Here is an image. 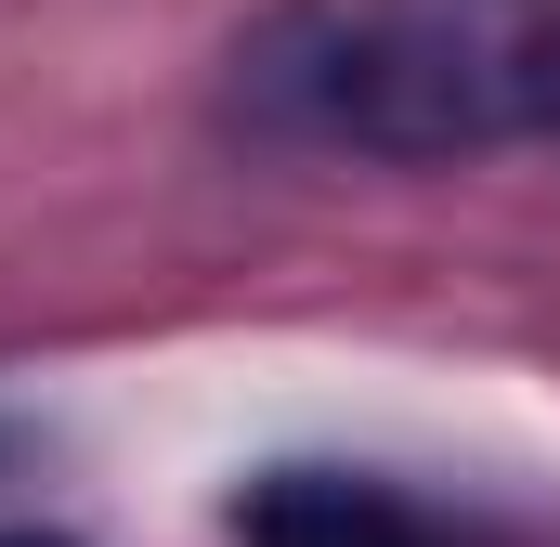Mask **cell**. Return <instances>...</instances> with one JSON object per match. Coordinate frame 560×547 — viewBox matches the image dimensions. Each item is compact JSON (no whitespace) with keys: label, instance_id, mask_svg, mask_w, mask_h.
Segmentation results:
<instances>
[{"label":"cell","instance_id":"6da1fadb","mask_svg":"<svg viewBox=\"0 0 560 547\" xmlns=\"http://www.w3.org/2000/svg\"><path fill=\"white\" fill-rule=\"evenodd\" d=\"M235 118L300 156H495L560 131V0H275L235 39Z\"/></svg>","mask_w":560,"mask_h":547},{"label":"cell","instance_id":"7a4b0ae2","mask_svg":"<svg viewBox=\"0 0 560 547\" xmlns=\"http://www.w3.org/2000/svg\"><path fill=\"white\" fill-rule=\"evenodd\" d=\"M235 547H430V522L392 482H352V469H275L235 496Z\"/></svg>","mask_w":560,"mask_h":547},{"label":"cell","instance_id":"3957f363","mask_svg":"<svg viewBox=\"0 0 560 547\" xmlns=\"http://www.w3.org/2000/svg\"><path fill=\"white\" fill-rule=\"evenodd\" d=\"M0 547H66V535H0Z\"/></svg>","mask_w":560,"mask_h":547}]
</instances>
